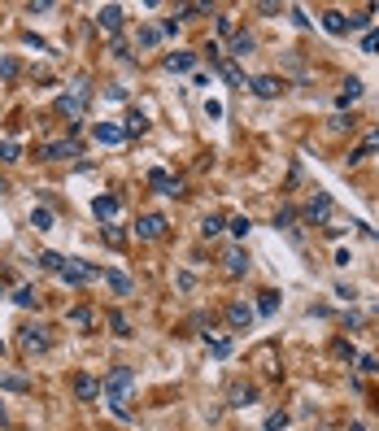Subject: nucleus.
<instances>
[{"mask_svg":"<svg viewBox=\"0 0 379 431\" xmlns=\"http://www.w3.org/2000/svg\"><path fill=\"white\" fill-rule=\"evenodd\" d=\"M105 240H109V244H114V248H122V244H126V236H122V231H118V226H105Z\"/></svg>","mask_w":379,"mask_h":431,"instance_id":"nucleus-45","label":"nucleus"},{"mask_svg":"<svg viewBox=\"0 0 379 431\" xmlns=\"http://www.w3.org/2000/svg\"><path fill=\"white\" fill-rule=\"evenodd\" d=\"M248 87H253V96H262V100H279L288 83L279 79V74H258V79H248Z\"/></svg>","mask_w":379,"mask_h":431,"instance_id":"nucleus-7","label":"nucleus"},{"mask_svg":"<svg viewBox=\"0 0 379 431\" xmlns=\"http://www.w3.org/2000/svg\"><path fill=\"white\" fill-rule=\"evenodd\" d=\"M362 53H371V57L379 53V31H366V35H362Z\"/></svg>","mask_w":379,"mask_h":431,"instance_id":"nucleus-42","label":"nucleus"},{"mask_svg":"<svg viewBox=\"0 0 379 431\" xmlns=\"http://www.w3.org/2000/svg\"><path fill=\"white\" fill-rule=\"evenodd\" d=\"M205 348L214 353V358H231V340H227V336H210L205 332Z\"/></svg>","mask_w":379,"mask_h":431,"instance_id":"nucleus-24","label":"nucleus"},{"mask_svg":"<svg viewBox=\"0 0 379 431\" xmlns=\"http://www.w3.org/2000/svg\"><path fill=\"white\" fill-rule=\"evenodd\" d=\"M275 310H279V292H262V301H258V314H262V318H270Z\"/></svg>","mask_w":379,"mask_h":431,"instance_id":"nucleus-28","label":"nucleus"},{"mask_svg":"<svg viewBox=\"0 0 379 431\" xmlns=\"http://www.w3.org/2000/svg\"><path fill=\"white\" fill-rule=\"evenodd\" d=\"M248 226H253V222H248V218L240 214V218H231V222H227V231H231L236 240H244V236H248Z\"/></svg>","mask_w":379,"mask_h":431,"instance_id":"nucleus-35","label":"nucleus"},{"mask_svg":"<svg viewBox=\"0 0 379 431\" xmlns=\"http://www.w3.org/2000/svg\"><path fill=\"white\" fill-rule=\"evenodd\" d=\"M22 40H27V44H31V48H35V53H48V44H44V40H40V35H35V31H27V35H22Z\"/></svg>","mask_w":379,"mask_h":431,"instance_id":"nucleus-47","label":"nucleus"},{"mask_svg":"<svg viewBox=\"0 0 379 431\" xmlns=\"http://www.w3.org/2000/svg\"><path fill=\"white\" fill-rule=\"evenodd\" d=\"M366 22H371V13H349L344 27H349V31H366Z\"/></svg>","mask_w":379,"mask_h":431,"instance_id":"nucleus-38","label":"nucleus"},{"mask_svg":"<svg viewBox=\"0 0 379 431\" xmlns=\"http://www.w3.org/2000/svg\"><path fill=\"white\" fill-rule=\"evenodd\" d=\"M358 370H362V375H375V370H379V362L371 358V353H358Z\"/></svg>","mask_w":379,"mask_h":431,"instance_id":"nucleus-43","label":"nucleus"},{"mask_svg":"<svg viewBox=\"0 0 379 431\" xmlns=\"http://www.w3.org/2000/svg\"><path fill=\"white\" fill-rule=\"evenodd\" d=\"M96 27L105 31V35H118V31H122V9H118V5L96 9Z\"/></svg>","mask_w":379,"mask_h":431,"instance_id":"nucleus-11","label":"nucleus"},{"mask_svg":"<svg viewBox=\"0 0 379 431\" xmlns=\"http://www.w3.org/2000/svg\"><path fill=\"white\" fill-rule=\"evenodd\" d=\"M40 266H44V270H53V274H57V270L66 266V257H61V253H40Z\"/></svg>","mask_w":379,"mask_h":431,"instance_id":"nucleus-33","label":"nucleus"},{"mask_svg":"<svg viewBox=\"0 0 379 431\" xmlns=\"http://www.w3.org/2000/svg\"><path fill=\"white\" fill-rule=\"evenodd\" d=\"M83 148L74 144V140H53V144H40L35 148V157L40 162H70V157H79Z\"/></svg>","mask_w":379,"mask_h":431,"instance_id":"nucleus-6","label":"nucleus"},{"mask_svg":"<svg viewBox=\"0 0 379 431\" xmlns=\"http://www.w3.org/2000/svg\"><path fill=\"white\" fill-rule=\"evenodd\" d=\"M66 322L74 327V332H92V327H96V314H92L88 305H74V310H66Z\"/></svg>","mask_w":379,"mask_h":431,"instance_id":"nucleus-16","label":"nucleus"},{"mask_svg":"<svg viewBox=\"0 0 379 431\" xmlns=\"http://www.w3.org/2000/svg\"><path fill=\"white\" fill-rule=\"evenodd\" d=\"M148 188L162 192V196H179V192H184V183H179V179H170L166 170H148Z\"/></svg>","mask_w":379,"mask_h":431,"instance_id":"nucleus-10","label":"nucleus"},{"mask_svg":"<svg viewBox=\"0 0 379 431\" xmlns=\"http://www.w3.org/2000/svg\"><path fill=\"white\" fill-rule=\"evenodd\" d=\"M70 388H74V396H79V401H96L100 396V384H96L92 375H83V370L70 379Z\"/></svg>","mask_w":379,"mask_h":431,"instance_id":"nucleus-14","label":"nucleus"},{"mask_svg":"<svg viewBox=\"0 0 379 431\" xmlns=\"http://www.w3.org/2000/svg\"><path fill=\"white\" fill-rule=\"evenodd\" d=\"M18 344H22V353H48V348H53V336H48V327L27 322V327L18 332Z\"/></svg>","mask_w":379,"mask_h":431,"instance_id":"nucleus-4","label":"nucleus"},{"mask_svg":"<svg viewBox=\"0 0 379 431\" xmlns=\"http://www.w3.org/2000/svg\"><path fill=\"white\" fill-rule=\"evenodd\" d=\"M57 279H61V284H70V288H83V284H92V279H100V270L88 266V262H66L57 270Z\"/></svg>","mask_w":379,"mask_h":431,"instance_id":"nucleus-5","label":"nucleus"},{"mask_svg":"<svg viewBox=\"0 0 379 431\" xmlns=\"http://www.w3.org/2000/svg\"><path fill=\"white\" fill-rule=\"evenodd\" d=\"M109 327H114V336H131V327H126V318L118 310H109Z\"/></svg>","mask_w":379,"mask_h":431,"instance_id":"nucleus-37","label":"nucleus"},{"mask_svg":"<svg viewBox=\"0 0 379 431\" xmlns=\"http://www.w3.org/2000/svg\"><path fill=\"white\" fill-rule=\"evenodd\" d=\"M13 301H18L22 310H31V305H40V292H35V288H18V292H13Z\"/></svg>","mask_w":379,"mask_h":431,"instance_id":"nucleus-30","label":"nucleus"},{"mask_svg":"<svg viewBox=\"0 0 379 431\" xmlns=\"http://www.w3.org/2000/svg\"><path fill=\"white\" fill-rule=\"evenodd\" d=\"M157 40H162V31H157V27H144V31H140V48H153Z\"/></svg>","mask_w":379,"mask_h":431,"instance_id":"nucleus-41","label":"nucleus"},{"mask_svg":"<svg viewBox=\"0 0 379 431\" xmlns=\"http://www.w3.org/2000/svg\"><path fill=\"white\" fill-rule=\"evenodd\" d=\"M227 322H231V332H248V327H253V310L244 305V301H231V305H227Z\"/></svg>","mask_w":379,"mask_h":431,"instance_id":"nucleus-12","label":"nucleus"},{"mask_svg":"<svg viewBox=\"0 0 379 431\" xmlns=\"http://www.w3.org/2000/svg\"><path fill=\"white\" fill-rule=\"evenodd\" d=\"M122 131H126V140H131V135H144V131H148V118H144L140 109H131V114H126V122H122Z\"/></svg>","mask_w":379,"mask_h":431,"instance_id":"nucleus-22","label":"nucleus"},{"mask_svg":"<svg viewBox=\"0 0 379 431\" xmlns=\"http://www.w3.org/2000/svg\"><path fill=\"white\" fill-rule=\"evenodd\" d=\"M166 70H170V74H188V70H196V53H170V57H166Z\"/></svg>","mask_w":379,"mask_h":431,"instance_id":"nucleus-19","label":"nucleus"},{"mask_svg":"<svg viewBox=\"0 0 379 431\" xmlns=\"http://www.w3.org/2000/svg\"><path fill=\"white\" fill-rule=\"evenodd\" d=\"M162 236H166V218H162V214H140L136 240H162Z\"/></svg>","mask_w":379,"mask_h":431,"instance_id":"nucleus-9","label":"nucleus"},{"mask_svg":"<svg viewBox=\"0 0 379 431\" xmlns=\"http://www.w3.org/2000/svg\"><path fill=\"white\" fill-rule=\"evenodd\" d=\"M323 27L332 31V35H344V31H349V27H344V13H336V9H332V13H323Z\"/></svg>","mask_w":379,"mask_h":431,"instance_id":"nucleus-27","label":"nucleus"},{"mask_svg":"<svg viewBox=\"0 0 379 431\" xmlns=\"http://www.w3.org/2000/svg\"><path fill=\"white\" fill-rule=\"evenodd\" d=\"M0 427H9V414H5V405H0Z\"/></svg>","mask_w":379,"mask_h":431,"instance_id":"nucleus-50","label":"nucleus"},{"mask_svg":"<svg viewBox=\"0 0 379 431\" xmlns=\"http://www.w3.org/2000/svg\"><path fill=\"white\" fill-rule=\"evenodd\" d=\"M0 388H5V392H31V384L22 375H5V370H0Z\"/></svg>","mask_w":379,"mask_h":431,"instance_id":"nucleus-25","label":"nucleus"},{"mask_svg":"<svg viewBox=\"0 0 379 431\" xmlns=\"http://www.w3.org/2000/svg\"><path fill=\"white\" fill-rule=\"evenodd\" d=\"M253 401H258V388L253 384H231V392H227V405H236V410L240 405H253Z\"/></svg>","mask_w":379,"mask_h":431,"instance_id":"nucleus-18","label":"nucleus"},{"mask_svg":"<svg viewBox=\"0 0 379 431\" xmlns=\"http://www.w3.org/2000/svg\"><path fill=\"white\" fill-rule=\"evenodd\" d=\"M279 427H288V414H284V410H275V414L266 418V431H279Z\"/></svg>","mask_w":379,"mask_h":431,"instance_id":"nucleus-44","label":"nucleus"},{"mask_svg":"<svg viewBox=\"0 0 379 431\" xmlns=\"http://www.w3.org/2000/svg\"><path fill=\"white\" fill-rule=\"evenodd\" d=\"M131 388H136V370H131V366H114V370L105 375V384H100V392H105L109 410H114L118 418H131V410H126V401H131Z\"/></svg>","mask_w":379,"mask_h":431,"instance_id":"nucleus-1","label":"nucleus"},{"mask_svg":"<svg viewBox=\"0 0 379 431\" xmlns=\"http://www.w3.org/2000/svg\"><path fill=\"white\" fill-rule=\"evenodd\" d=\"M353 126H358V122H353V114H336L332 118V131H353Z\"/></svg>","mask_w":379,"mask_h":431,"instance_id":"nucleus-40","label":"nucleus"},{"mask_svg":"<svg viewBox=\"0 0 379 431\" xmlns=\"http://www.w3.org/2000/svg\"><path fill=\"white\" fill-rule=\"evenodd\" d=\"M275 226H279V231H288L292 240H301V236H296V210H292V205H284L279 214H275Z\"/></svg>","mask_w":379,"mask_h":431,"instance_id":"nucleus-21","label":"nucleus"},{"mask_svg":"<svg viewBox=\"0 0 379 431\" xmlns=\"http://www.w3.org/2000/svg\"><path fill=\"white\" fill-rule=\"evenodd\" d=\"M100 279L109 284V292H114V296H131V292H136V284H131V279H126L122 270H105Z\"/></svg>","mask_w":379,"mask_h":431,"instance_id":"nucleus-17","label":"nucleus"},{"mask_svg":"<svg viewBox=\"0 0 379 431\" xmlns=\"http://www.w3.org/2000/svg\"><path fill=\"white\" fill-rule=\"evenodd\" d=\"M253 44H258V40H253L248 31H236V35H231V53H227V57H231V61H236V57H248Z\"/></svg>","mask_w":379,"mask_h":431,"instance_id":"nucleus-20","label":"nucleus"},{"mask_svg":"<svg viewBox=\"0 0 379 431\" xmlns=\"http://www.w3.org/2000/svg\"><path fill=\"white\" fill-rule=\"evenodd\" d=\"M248 266H253V262H248V253H244L240 244L222 253V274H227V279H244V274H248Z\"/></svg>","mask_w":379,"mask_h":431,"instance_id":"nucleus-8","label":"nucleus"},{"mask_svg":"<svg viewBox=\"0 0 379 431\" xmlns=\"http://www.w3.org/2000/svg\"><path fill=\"white\" fill-rule=\"evenodd\" d=\"M88 100H92L88 83H74L70 92H61V96H57V105H53V109H57L61 118H70V122H79V118H83V109H88Z\"/></svg>","mask_w":379,"mask_h":431,"instance_id":"nucleus-2","label":"nucleus"},{"mask_svg":"<svg viewBox=\"0 0 379 431\" xmlns=\"http://www.w3.org/2000/svg\"><path fill=\"white\" fill-rule=\"evenodd\" d=\"M31 226H35V231H48V226H53V210H48V205H35V210H31Z\"/></svg>","mask_w":379,"mask_h":431,"instance_id":"nucleus-26","label":"nucleus"},{"mask_svg":"<svg viewBox=\"0 0 379 431\" xmlns=\"http://www.w3.org/2000/svg\"><path fill=\"white\" fill-rule=\"evenodd\" d=\"M349 431H366V427H362V423H353V427H349Z\"/></svg>","mask_w":379,"mask_h":431,"instance_id":"nucleus-51","label":"nucleus"},{"mask_svg":"<svg viewBox=\"0 0 379 431\" xmlns=\"http://www.w3.org/2000/svg\"><path fill=\"white\" fill-rule=\"evenodd\" d=\"M366 157H371V153H366V148H362V144H358V148H353V153H349V166H362V162H366Z\"/></svg>","mask_w":379,"mask_h":431,"instance_id":"nucleus-48","label":"nucleus"},{"mask_svg":"<svg viewBox=\"0 0 379 431\" xmlns=\"http://www.w3.org/2000/svg\"><path fill=\"white\" fill-rule=\"evenodd\" d=\"M332 218H336V200L327 196V192H314L310 196V205H306V222H314V226H332Z\"/></svg>","mask_w":379,"mask_h":431,"instance_id":"nucleus-3","label":"nucleus"},{"mask_svg":"<svg viewBox=\"0 0 379 431\" xmlns=\"http://www.w3.org/2000/svg\"><path fill=\"white\" fill-rule=\"evenodd\" d=\"M362 96V79H344V92H340V105H353Z\"/></svg>","mask_w":379,"mask_h":431,"instance_id":"nucleus-29","label":"nucleus"},{"mask_svg":"<svg viewBox=\"0 0 379 431\" xmlns=\"http://www.w3.org/2000/svg\"><path fill=\"white\" fill-rule=\"evenodd\" d=\"M0 79H5V83L18 79V61H13V57H0Z\"/></svg>","mask_w":379,"mask_h":431,"instance_id":"nucleus-39","label":"nucleus"},{"mask_svg":"<svg viewBox=\"0 0 379 431\" xmlns=\"http://www.w3.org/2000/svg\"><path fill=\"white\" fill-rule=\"evenodd\" d=\"M218 70H222V79H227V83H231V87H248V79H244V70H240V66H236L231 57H227V61H222Z\"/></svg>","mask_w":379,"mask_h":431,"instance_id":"nucleus-23","label":"nucleus"},{"mask_svg":"<svg viewBox=\"0 0 379 431\" xmlns=\"http://www.w3.org/2000/svg\"><path fill=\"white\" fill-rule=\"evenodd\" d=\"M332 353H336L340 362H358V348H353L349 340H336V344H332Z\"/></svg>","mask_w":379,"mask_h":431,"instance_id":"nucleus-32","label":"nucleus"},{"mask_svg":"<svg viewBox=\"0 0 379 431\" xmlns=\"http://www.w3.org/2000/svg\"><path fill=\"white\" fill-rule=\"evenodd\" d=\"M126 140V131L118 122H96V144H105V148H114V144H122Z\"/></svg>","mask_w":379,"mask_h":431,"instance_id":"nucleus-15","label":"nucleus"},{"mask_svg":"<svg viewBox=\"0 0 379 431\" xmlns=\"http://www.w3.org/2000/svg\"><path fill=\"white\" fill-rule=\"evenodd\" d=\"M48 9H53V0H31V5H27L31 18H35V13H48Z\"/></svg>","mask_w":379,"mask_h":431,"instance_id":"nucleus-46","label":"nucleus"},{"mask_svg":"<svg viewBox=\"0 0 379 431\" xmlns=\"http://www.w3.org/2000/svg\"><path fill=\"white\" fill-rule=\"evenodd\" d=\"M196 13H210L205 0H196V5H179V9H174V18H196Z\"/></svg>","mask_w":379,"mask_h":431,"instance_id":"nucleus-34","label":"nucleus"},{"mask_svg":"<svg viewBox=\"0 0 379 431\" xmlns=\"http://www.w3.org/2000/svg\"><path fill=\"white\" fill-rule=\"evenodd\" d=\"M222 226H227V222H222V218H218V214H210V218H205V222H200V236H205V240H214V236H218V231H222Z\"/></svg>","mask_w":379,"mask_h":431,"instance_id":"nucleus-31","label":"nucleus"},{"mask_svg":"<svg viewBox=\"0 0 379 431\" xmlns=\"http://www.w3.org/2000/svg\"><path fill=\"white\" fill-rule=\"evenodd\" d=\"M118 210H122V200H118V196H109V192L92 200V214H96L100 222H114V218H118Z\"/></svg>","mask_w":379,"mask_h":431,"instance_id":"nucleus-13","label":"nucleus"},{"mask_svg":"<svg viewBox=\"0 0 379 431\" xmlns=\"http://www.w3.org/2000/svg\"><path fill=\"white\" fill-rule=\"evenodd\" d=\"M362 148H366V153H375V148H379V131H371V135L362 140Z\"/></svg>","mask_w":379,"mask_h":431,"instance_id":"nucleus-49","label":"nucleus"},{"mask_svg":"<svg viewBox=\"0 0 379 431\" xmlns=\"http://www.w3.org/2000/svg\"><path fill=\"white\" fill-rule=\"evenodd\" d=\"M18 157H22V148L13 140H0V162H18Z\"/></svg>","mask_w":379,"mask_h":431,"instance_id":"nucleus-36","label":"nucleus"}]
</instances>
